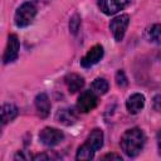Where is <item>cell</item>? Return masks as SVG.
<instances>
[{"mask_svg": "<svg viewBox=\"0 0 161 161\" xmlns=\"http://www.w3.org/2000/svg\"><path fill=\"white\" fill-rule=\"evenodd\" d=\"M103 145V132L99 128H94L84 143L77 151V160H91L94 157V152L99 150Z\"/></svg>", "mask_w": 161, "mask_h": 161, "instance_id": "7a4b0ae2", "label": "cell"}, {"mask_svg": "<svg viewBox=\"0 0 161 161\" xmlns=\"http://www.w3.org/2000/svg\"><path fill=\"white\" fill-rule=\"evenodd\" d=\"M146 137L145 133L135 127V128H130L127 130L121 138V148L123 150V152L128 156V157H135L140 153V151L143 148Z\"/></svg>", "mask_w": 161, "mask_h": 161, "instance_id": "6da1fadb", "label": "cell"}, {"mask_svg": "<svg viewBox=\"0 0 161 161\" xmlns=\"http://www.w3.org/2000/svg\"><path fill=\"white\" fill-rule=\"evenodd\" d=\"M92 91L97 94H104L108 91V82L104 78H97L92 83Z\"/></svg>", "mask_w": 161, "mask_h": 161, "instance_id": "2e32d148", "label": "cell"}, {"mask_svg": "<svg viewBox=\"0 0 161 161\" xmlns=\"http://www.w3.org/2000/svg\"><path fill=\"white\" fill-rule=\"evenodd\" d=\"M36 15V8L33 3H24L21 4L14 15V21L18 28H24L31 24Z\"/></svg>", "mask_w": 161, "mask_h": 161, "instance_id": "3957f363", "label": "cell"}, {"mask_svg": "<svg viewBox=\"0 0 161 161\" xmlns=\"http://www.w3.org/2000/svg\"><path fill=\"white\" fill-rule=\"evenodd\" d=\"M152 104H153V108L156 111H161V94H157V96L153 97Z\"/></svg>", "mask_w": 161, "mask_h": 161, "instance_id": "d6986e66", "label": "cell"}, {"mask_svg": "<svg viewBox=\"0 0 161 161\" xmlns=\"http://www.w3.org/2000/svg\"><path fill=\"white\" fill-rule=\"evenodd\" d=\"M147 38L150 42L161 45V24H153L147 30Z\"/></svg>", "mask_w": 161, "mask_h": 161, "instance_id": "9a60e30c", "label": "cell"}, {"mask_svg": "<svg viewBox=\"0 0 161 161\" xmlns=\"http://www.w3.org/2000/svg\"><path fill=\"white\" fill-rule=\"evenodd\" d=\"M97 106V96L93 91H84L77 101V109L82 113L92 111Z\"/></svg>", "mask_w": 161, "mask_h": 161, "instance_id": "8992f818", "label": "cell"}, {"mask_svg": "<svg viewBox=\"0 0 161 161\" xmlns=\"http://www.w3.org/2000/svg\"><path fill=\"white\" fill-rule=\"evenodd\" d=\"M79 25H80V19H79V16L75 14V15H73V18H72V19H70V21H69V29L72 30V33H73V34H75V33H77V30H78Z\"/></svg>", "mask_w": 161, "mask_h": 161, "instance_id": "e0dca14e", "label": "cell"}, {"mask_svg": "<svg viewBox=\"0 0 161 161\" xmlns=\"http://www.w3.org/2000/svg\"><path fill=\"white\" fill-rule=\"evenodd\" d=\"M131 0H98V8L106 15H114L119 10L125 9Z\"/></svg>", "mask_w": 161, "mask_h": 161, "instance_id": "52a82bcc", "label": "cell"}, {"mask_svg": "<svg viewBox=\"0 0 161 161\" xmlns=\"http://www.w3.org/2000/svg\"><path fill=\"white\" fill-rule=\"evenodd\" d=\"M116 83H117L119 87L127 86V78H126L123 70H118V72L116 73Z\"/></svg>", "mask_w": 161, "mask_h": 161, "instance_id": "ac0fdd59", "label": "cell"}, {"mask_svg": "<svg viewBox=\"0 0 161 161\" xmlns=\"http://www.w3.org/2000/svg\"><path fill=\"white\" fill-rule=\"evenodd\" d=\"M128 23H130V18H128L127 14L118 15L114 19L111 20L109 29H111V31H112L113 38L116 39V42H121L123 39L125 33H126L127 26H128Z\"/></svg>", "mask_w": 161, "mask_h": 161, "instance_id": "277c9868", "label": "cell"}, {"mask_svg": "<svg viewBox=\"0 0 161 161\" xmlns=\"http://www.w3.org/2000/svg\"><path fill=\"white\" fill-rule=\"evenodd\" d=\"M18 114V108L13 103H6L1 108V122L3 125L8 123L9 121H13Z\"/></svg>", "mask_w": 161, "mask_h": 161, "instance_id": "4fadbf2b", "label": "cell"}, {"mask_svg": "<svg viewBox=\"0 0 161 161\" xmlns=\"http://www.w3.org/2000/svg\"><path fill=\"white\" fill-rule=\"evenodd\" d=\"M57 118H58V121L62 122L63 125L69 126V125H72V123H74V122L77 121V114H75V112H74L73 109H70V108H64V109H60V111L58 112Z\"/></svg>", "mask_w": 161, "mask_h": 161, "instance_id": "5bb4252c", "label": "cell"}, {"mask_svg": "<svg viewBox=\"0 0 161 161\" xmlns=\"http://www.w3.org/2000/svg\"><path fill=\"white\" fill-rule=\"evenodd\" d=\"M145 106V97L141 93H133L132 96L128 97L127 102H126V107L128 109L130 113L136 114L138 113Z\"/></svg>", "mask_w": 161, "mask_h": 161, "instance_id": "30bf717a", "label": "cell"}, {"mask_svg": "<svg viewBox=\"0 0 161 161\" xmlns=\"http://www.w3.org/2000/svg\"><path fill=\"white\" fill-rule=\"evenodd\" d=\"M104 160H108V158H114V160H122V157L119 155H116V153H107L103 156Z\"/></svg>", "mask_w": 161, "mask_h": 161, "instance_id": "ffe728a7", "label": "cell"}, {"mask_svg": "<svg viewBox=\"0 0 161 161\" xmlns=\"http://www.w3.org/2000/svg\"><path fill=\"white\" fill-rule=\"evenodd\" d=\"M157 147H158V152L161 155V130L157 133Z\"/></svg>", "mask_w": 161, "mask_h": 161, "instance_id": "44dd1931", "label": "cell"}, {"mask_svg": "<svg viewBox=\"0 0 161 161\" xmlns=\"http://www.w3.org/2000/svg\"><path fill=\"white\" fill-rule=\"evenodd\" d=\"M19 48H20V44H19V39H18V36H16L15 34L9 35L8 44H6V48H5V52H4V57H3L4 63L8 64V63L14 62V60L18 58Z\"/></svg>", "mask_w": 161, "mask_h": 161, "instance_id": "ba28073f", "label": "cell"}, {"mask_svg": "<svg viewBox=\"0 0 161 161\" xmlns=\"http://www.w3.org/2000/svg\"><path fill=\"white\" fill-rule=\"evenodd\" d=\"M49 158V156L48 155H36V156H34V160H48Z\"/></svg>", "mask_w": 161, "mask_h": 161, "instance_id": "7402d4cb", "label": "cell"}, {"mask_svg": "<svg viewBox=\"0 0 161 161\" xmlns=\"http://www.w3.org/2000/svg\"><path fill=\"white\" fill-rule=\"evenodd\" d=\"M65 84L69 89L70 93H75L78 92L80 88H83L84 86V79L83 77H80L79 74H75V73H72V74H68L65 77Z\"/></svg>", "mask_w": 161, "mask_h": 161, "instance_id": "7c38bea8", "label": "cell"}, {"mask_svg": "<svg viewBox=\"0 0 161 161\" xmlns=\"http://www.w3.org/2000/svg\"><path fill=\"white\" fill-rule=\"evenodd\" d=\"M35 108L42 118H45L50 112V101L45 93H39L35 97Z\"/></svg>", "mask_w": 161, "mask_h": 161, "instance_id": "8fae6325", "label": "cell"}, {"mask_svg": "<svg viewBox=\"0 0 161 161\" xmlns=\"http://www.w3.org/2000/svg\"><path fill=\"white\" fill-rule=\"evenodd\" d=\"M63 138H64L63 132L54 127H45L39 133V140L45 146H55L60 143Z\"/></svg>", "mask_w": 161, "mask_h": 161, "instance_id": "5b68a950", "label": "cell"}, {"mask_svg": "<svg viewBox=\"0 0 161 161\" xmlns=\"http://www.w3.org/2000/svg\"><path fill=\"white\" fill-rule=\"evenodd\" d=\"M103 57V47L97 44V45H93L88 52L87 54L80 59V65L84 67V68H89L94 64H97Z\"/></svg>", "mask_w": 161, "mask_h": 161, "instance_id": "9c48e42d", "label": "cell"}]
</instances>
